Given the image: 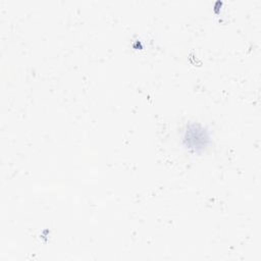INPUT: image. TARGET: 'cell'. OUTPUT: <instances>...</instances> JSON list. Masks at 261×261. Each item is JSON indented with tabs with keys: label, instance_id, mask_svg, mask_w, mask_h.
Instances as JSON below:
<instances>
[{
	"label": "cell",
	"instance_id": "obj_1",
	"mask_svg": "<svg viewBox=\"0 0 261 261\" xmlns=\"http://www.w3.org/2000/svg\"><path fill=\"white\" fill-rule=\"evenodd\" d=\"M184 140L187 142V146H189V148L197 150L203 148L206 145L208 136L202 127L194 125L186 132Z\"/></svg>",
	"mask_w": 261,
	"mask_h": 261
}]
</instances>
